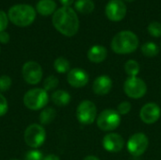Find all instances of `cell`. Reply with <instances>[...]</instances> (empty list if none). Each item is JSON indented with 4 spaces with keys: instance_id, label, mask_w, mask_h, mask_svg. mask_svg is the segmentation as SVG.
Returning <instances> with one entry per match:
<instances>
[{
    "instance_id": "cell-1",
    "label": "cell",
    "mask_w": 161,
    "mask_h": 160,
    "mask_svg": "<svg viewBox=\"0 0 161 160\" xmlns=\"http://www.w3.org/2000/svg\"><path fill=\"white\" fill-rule=\"evenodd\" d=\"M52 23L55 28L64 36H75L79 28L77 14L70 7H61L53 14Z\"/></svg>"
},
{
    "instance_id": "cell-2",
    "label": "cell",
    "mask_w": 161,
    "mask_h": 160,
    "mask_svg": "<svg viewBox=\"0 0 161 160\" xmlns=\"http://www.w3.org/2000/svg\"><path fill=\"white\" fill-rule=\"evenodd\" d=\"M139 38L131 31L125 30L117 33L111 41V49L119 55L133 53L139 46Z\"/></svg>"
},
{
    "instance_id": "cell-3",
    "label": "cell",
    "mask_w": 161,
    "mask_h": 160,
    "mask_svg": "<svg viewBox=\"0 0 161 160\" xmlns=\"http://www.w3.org/2000/svg\"><path fill=\"white\" fill-rule=\"evenodd\" d=\"M8 20L17 26H27L36 18L35 8L27 4H17L11 7L8 13Z\"/></svg>"
},
{
    "instance_id": "cell-4",
    "label": "cell",
    "mask_w": 161,
    "mask_h": 160,
    "mask_svg": "<svg viewBox=\"0 0 161 160\" xmlns=\"http://www.w3.org/2000/svg\"><path fill=\"white\" fill-rule=\"evenodd\" d=\"M48 94L44 89H32L24 96L25 106L32 110H39L44 108L48 103Z\"/></svg>"
},
{
    "instance_id": "cell-5",
    "label": "cell",
    "mask_w": 161,
    "mask_h": 160,
    "mask_svg": "<svg viewBox=\"0 0 161 160\" xmlns=\"http://www.w3.org/2000/svg\"><path fill=\"white\" fill-rule=\"evenodd\" d=\"M120 124L121 115L114 109H105L97 118V126L103 131H113Z\"/></svg>"
},
{
    "instance_id": "cell-6",
    "label": "cell",
    "mask_w": 161,
    "mask_h": 160,
    "mask_svg": "<svg viewBox=\"0 0 161 160\" xmlns=\"http://www.w3.org/2000/svg\"><path fill=\"white\" fill-rule=\"evenodd\" d=\"M124 90L128 97L133 99H140L146 94L147 86L142 79L137 76H132L125 80L124 84Z\"/></svg>"
},
{
    "instance_id": "cell-7",
    "label": "cell",
    "mask_w": 161,
    "mask_h": 160,
    "mask_svg": "<svg viewBox=\"0 0 161 160\" xmlns=\"http://www.w3.org/2000/svg\"><path fill=\"white\" fill-rule=\"evenodd\" d=\"M45 130L42 125L37 124L29 125L25 132V141L32 148H38L42 146L45 141Z\"/></svg>"
},
{
    "instance_id": "cell-8",
    "label": "cell",
    "mask_w": 161,
    "mask_h": 160,
    "mask_svg": "<svg viewBox=\"0 0 161 160\" xmlns=\"http://www.w3.org/2000/svg\"><path fill=\"white\" fill-rule=\"evenodd\" d=\"M149 145L148 138L143 133H136L132 135L127 142V150L133 157H141L143 155Z\"/></svg>"
},
{
    "instance_id": "cell-9",
    "label": "cell",
    "mask_w": 161,
    "mask_h": 160,
    "mask_svg": "<svg viewBox=\"0 0 161 160\" xmlns=\"http://www.w3.org/2000/svg\"><path fill=\"white\" fill-rule=\"evenodd\" d=\"M97 114V109L95 105L89 100L81 102L76 109V117L79 123L83 124H92Z\"/></svg>"
},
{
    "instance_id": "cell-10",
    "label": "cell",
    "mask_w": 161,
    "mask_h": 160,
    "mask_svg": "<svg viewBox=\"0 0 161 160\" xmlns=\"http://www.w3.org/2000/svg\"><path fill=\"white\" fill-rule=\"evenodd\" d=\"M22 75L26 83L30 85H36L42 78V67L36 61H27L23 66Z\"/></svg>"
},
{
    "instance_id": "cell-11",
    "label": "cell",
    "mask_w": 161,
    "mask_h": 160,
    "mask_svg": "<svg viewBox=\"0 0 161 160\" xmlns=\"http://www.w3.org/2000/svg\"><path fill=\"white\" fill-rule=\"evenodd\" d=\"M105 12L108 20L120 22L125 17L126 6L122 0H110L106 6Z\"/></svg>"
},
{
    "instance_id": "cell-12",
    "label": "cell",
    "mask_w": 161,
    "mask_h": 160,
    "mask_svg": "<svg viewBox=\"0 0 161 160\" xmlns=\"http://www.w3.org/2000/svg\"><path fill=\"white\" fill-rule=\"evenodd\" d=\"M161 109L159 106L156 103L145 104L141 109V119L144 124H152L158 121L160 118Z\"/></svg>"
},
{
    "instance_id": "cell-13",
    "label": "cell",
    "mask_w": 161,
    "mask_h": 160,
    "mask_svg": "<svg viewBox=\"0 0 161 160\" xmlns=\"http://www.w3.org/2000/svg\"><path fill=\"white\" fill-rule=\"evenodd\" d=\"M103 146L108 152L119 153L125 146V141L121 135L117 133H109L104 137Z\"/></svg>"
},
{
    "instance_id": "cell-14",
    "label": "cell",
    "mask_w": 161,
    "mask_h": 160,
    "mask_svg": "<svg viewBox=\"0 0 161 160\" xmlns=\"http://www.w3.org/2000/svg\"><path fill=\"white\" fill-rule=\"evenodd\" d=\"M67 81L74 88H82L88 84L89 74L80 68H75L69 71Z\"/></svg>"
},
{
    "instance_id": "cell-15",
    "label": "cell",
    "mask_w": 161,
    "mask_h": 160,
    "mask_svg": "<svg viewBox=\"0 0 161 160\" xmlns=\"http://www.w3.org/2000/svg\"><path fill=\"white\" fill-rule=\"evenodd\" d=\"M112 88V80L108 75H100L95 78L92 84L93 92L97 95L108 94Z\"/></svg>"
},
{
    "instance_id": "cell-16",
    "label": "cell",
    "mask_w": 161,
    "mask_h": 160,
    "mask_svg": "<svg viewBox=\"0 0 161 160\" xmlns=\"http://www.w3.org/2000/svg\"><path fill=\"white\" fill-rule=\"evenodd\" d=\"M108 57V50L103 45H93L88 51V58L93 63H101Z\"/></svg>"
},
{
    "instance_id": "cell-17",
    "label": "cell",
    "mask_w": 161,
    "mask_h": 160,
    "mask_svg": "<svg viewBox=\"0 0 161 160\" xmlns=\"http://www.w3.org/2000/svg\"><path fill=\"white\" fill-rule=\"evenodd\" d=\"M37 11L42 16L54 14L57 8V4L54 0H40L36 6Z\"/></svg>"
},
{
    "instance_id": "cell-18",
    "label": "cell",
    "mask_w": 161,
    "mask_h": 160,
    "mask_svg": "<svg viewBox=\"0 0 161 160\" xmlns=\"http://www.w3.org/2000/svg\"><path fill=\"white\" fill-rule=\"evenodd\" d=\"M53 103L58 107H65L71 101V95L63 90H58L53 92L52 96Z\"/></svg>"
},
{
    "instance_id": "cell-19",
    "label": "cell",
    "mask_w": 161,
    "mask_h": 160,
    "mask_svg": "<svg viewBox=\"0 0 161 160\" xmlns=\"http://www.w3.org/2000/svg\"><path fill=\"white\" fill-rule=\"evenodd\" d=\"M75 8L82 14H89L93 11L94 3L92 0H76L75 3Z\"/></svg>"
},
{
    "instance_id": "cell-20",
    "label": "cell",
    "mask_w": 161,
    "mask_h": 160,
    "mask_svg": "<svg viewBox=\"0 0 161 160\" xmlns=\"http://www.w3.org/2000/svg\"><path fill=\"white\" fill-rule=\"evenodd\" d=\"M142 52L144 56H146L148 58H153L158 54L159 48L156 43H154L152 41H148L142 46Z\"/></svg>"
},
{
    "instance_id": "cell-21",
    "label": "cell",
    "mask_w": 161,
    "mask_h": 160,
    "mask_svg": "<svg viewBox=\"0 0 161 160\" xmlns=\"http://www.w3.org/2000/svg\"><path fill=\"white\" fill-rule=\"evenodd\" d=\"M56 117V111L54 108H44L40 114V122L42 124H49L54 121Z\"/></svg>"
},
{
    "instance_id": "cell-22",
    "label": "cell",
    "mask_w": 161,
    "mask_h": 160,
    "mask_svg": "<svg viewBox=\"0 0 161 160\" xmlns=\"http://www.w3.org/2000/svg\"><path fill=\"white\" fill-rule=\"evenodd\" d=\"M125 71L129 77L137 76L140 73V64L134 59H129L125 64Z\"/></svg>"
},
{
    "instance_id": "cell-23",
    "label": "cell",
    "mask_w": 161,
    "mask_h": 160,
    "mask_svg": "<svg viewBox=\"0 0 161 160\" xmlns=\"http://www.w3.org/2000/svg\"><path fill=\"white\" fill-rule=\"evenodd\" d=\"M55 70L59 74H64L70 71V62L65 58H58L54 62Z\"/></svg>"
},
{
    "instance_id": "cell-24",
    "label": "cell",
    "mask_w": 161,
    "mask_h": 160,
    "mask_svg": "<svg viewBox=\"0 0 161 160\" xmlns=\"http://www.w3.org/2000/svg\"><path fill=\"white\" fill-rule=\"evenodd\" d=\"M58 79L55 75H50L46 77L43 82V88L46 91L54 90L55 88L58 87Z\"/></svg>"
},
{
    "instance_id": "cell-25",
    "label": "cell",
    "mask_w": 161,
    "mask_h": 160,
    "mask_svg": "<svg viewBox=\"0 0 161 160\" xmlns=\"http://www.w3.org/2000/svg\"><path fill=\"white\" fill-rule=\"evenodd\" d=\"M148 32L151 36L158 38L161 37V24L158 22H152L148 25Z\"/></svg>"
},
{
    "instance_id": "cell-26",
    "label": "cell",
    "mask_w": 161,
    "mask_h": 160,
    "mask_svg": "<svg viewBox=\"0 0 161 160\" xmlns=\"http://www.w3.org/2000/svg\"><path fill=\"white\" fill-rule=\"evenodd\" d=\"M11 86V79L8 75L0 76V91H7Z\"/></svg>"
},
{
    "instance_id": "cell-27",
    "label": "cell",
    "mask_w": 161,
    "mask_h": 160,
    "mask_svg": "<svg viewBox=\"0 0 161 160\" xmlns=\"http://www.w3.org/2000/svg\"><path fill=\"white\" fill-rule=\"evenodd\" d=\"M131 110V104L127 101H124L121 104H119L117 108V111L120 115H126Z\"/></svg>"
},
{
    "instance_id": "cell-28",
    "label": "cell",
    "mask_w": 161,
    "mask_h": 160,
    "mask_svg": "<svg viewBox=\"0 0 161 160\" xmlns=\"http://www.w3.org/2000/svg\"><path fill=\"white\" fill-rule=\"evenodd\" d=\"M25 160H43V156L38 150H31L26 153Z\"/></svg>"
},
{
    "instance_id": "cell-29",
    "label": "cell",
    "mask_w": 161,
    "mask_h": 160,
    "mask_svg": "<svg viewBox=\"0 0 161 160\" xmlns=\"http://www.w3.org/2000/svg\"><path fill=\"white\" fill-rule=\"evenodd\" d=\"M8 24V16L6 14L5 11L0 10V32L5 31Z\"/></svg>"
},
{
    "instance_id": "cell-30",
    "label": "cell",
    "mask_w": 161,
    "mask_h": 160,
    "mask_svg": "<svg viewBox=\"0 0 161 160\" xmlns=\"http://www.w3.org/2000/svg\"><path fill=\"white\" fill-rule=\"evenodd\" d=\"M8 111L7 99L0 93V116H4Z\"/></svg>"
},
{
    "instance_id": "cell-31",
    "label": "cell",
    "mask_w": 161,
    "mask_h": 160,
    "mask_svg": "<svg viewBox=\"0 0 161 160\" xmlns=\"http://www.w3.org/2000/svg\"><path fill=\"white\" fill-rule=\"evenodd\" d=\"M9 41V35L8 33L3 31V32H0V42L2 43H8Z\"/></svg>"
},
{
    "instance_id": "cell-32",
    "label": "cell",
    "mask_w": 161,
    "mask_h": 160,
    "mask_svg": "<svg viewBox=\"0 0 161 160\" xmlns=\"http://www.w3.org/2000/svg\"><path fill=\"white\" fill-rule=\"evenodd\" d=\"M59 2L63 5V7H70L75 2V0H59Z\"/></svg>"
},
{
    "instance_id": "cell-33",
    "label": "cell",
    "mask_w": 161,
    "mask_h": 160,
    "mask_svg": "<svg viewBox=\"0 0 161 160\" xmlns=\"http://www.w3.org/2000/svg\"><path fill=\"white\" fill-rule=\"evenodd\" d=\"M43 160H60L59 157L56 155H48L43 157Z\"/></svg>"
},
{
    "instance_id": "cell-34",
    "label": "cell",
    "mask_w": 161,
    "mask_h": 160,
    "mask_svg": "<svg viewBox=\"0 0 161 160\" xmlns=\"http://www.w3.org/2000/svg\"><path fill=\"white\" fill-rule=\"evenodd\" d=\"M83 160H100L98 157H94V156H88V157H86Z\"/></svg>"
},
{
    "instance_id": "cell-35",
    "label": "cell",
    "mask_w": 161,
    "mask_h": 160,
    "mask_svg": "<svg viewBox=\"0 0 161 160\" xmlns=\"http://www.w3.org/2000/svg\"><path fill=\"white\" fill-rule=\"evenodd\" d=\"M125 1H127V2H133V1H135V0H125Z\"/></svg>"
},
{
    "instance_id": "cell-36",
    "label": "cell",
    "mask_w": 161,
    "mask_h": 160,
    "mask_svg": "<svg viewBox=\"0 0 161 160\" xmlns=\"http://www.w3.org/2000/svg\"><path fill=\"white\" fill-rule=\"evenodd\" d=\"M12 160H17V159H12Z\"/></svg>"
}]
</instances>
